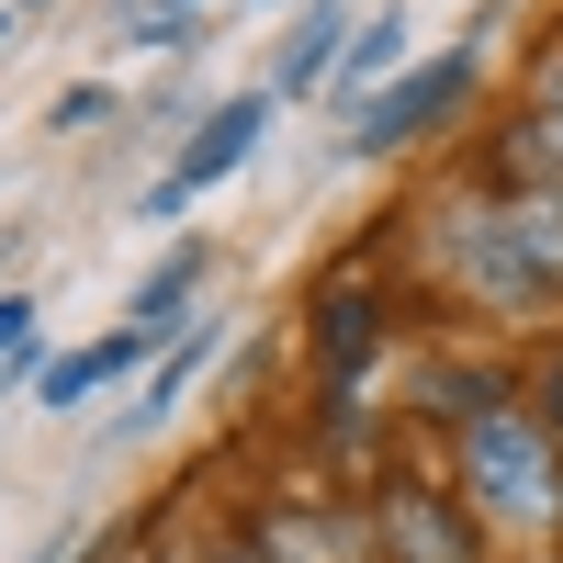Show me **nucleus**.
I'll return each instance as SVG.
<instances>
[{
  "label": "nucleus",
  "instance_id": "obj_3",
  "mask_svg": "<svg viewBox=\"0 0 563 563\" xmlns=\"http://www.w3.org/2000/svg\"><path fill=\"white\" fill-rule=\"evenodd\" d=\"M485 90V57L474 45H451V57H429V68H406L395 90H372L361 102V124H350V158H406V147H429V135L462 113Z\"/></svg>",
  "mask_w": 563,
  "mask_h": 563
},
{
  "label": "nucleus",
  "instance_id": "obj_5",
  "mask_svg": "<svg viewBox=\"0 0 563 563\" xmlns=\"http://www.w3.org/2000/svg\"><path fill=\"white\" fill-rule=\"evenodd\" d=\"M249 563H384V541H372L361 507H305V496H282L249 519Z\"/></svg>",
  "mask_w": 563,
  "mask_h": 563
},
{
  "label": "nucleus",
  "instance_id": "obj_8",
  "mask_svg": "<svg viewBox=\"0 0 563 563\" xmlns=\"http://www.w3.org/2000/svg\"><path fill=\"white\" fill-rule=\"evenodd\" d=\"M372 339H384V316H372V294H316V361H327V384H361V361H372Z\"/></svg>",
  "mask_w": 563,
  "mask_h": 563
},
{
  "label": "nucleus",
  "instance_id": "obj_14",
  "mask_svg": "<svg viewBox=\"0 0 563 563\" xmlns=\"http://www.w3.org/2000/svg\"><path fill=\"white\" fill-rule=\"evenodd\" d=\"M519 406H530V417H541V429L563 440V339H552V350L530 361V384H519Z\"/></svg>",
  "mask_w": 563,
  "mask_h": 563
},
{
  "label": "nucleus",
  "instance_id": "obj_1",
  "mask_svg": "<svg viewBox=\"0 0 563 563\" xmlns=\"http://www.w3.org/2000/svg\"><path fill=\"white\" fill-rule=\"evenodd\" d=\"M417 282L462 316H552V271L530 260V225H519V192L507 180H440L417 203Z\"/></svg>",
  "mask_w": 563,
  "mask_h": 563
},
{
  "label": "nucleus",
  "instance_id": "obj_17",
  "mask_svg": "<svg viewBox=\"0 0 563 563\" xmlns=\"http://www.w3.org/2000/svg\"><path fill=\"white\" fill-rule=\"evenodd\" d=\"M169 12H192V0H169Z\"/></svg>",
  "mask_w": 563,
  "mask_h": 563
},
{
  "label": "nucleus",
  "instance_id": "obj_15",
  "mask_svg": "<svg viewBox=\"0 0 563 563\" xmlns=\"http://www.w3.org/2000/svg\"><path fill=\"white\" fill-rule=\"evenodd\" d=\"M102 113H113V90H102V79H79V90H57V124H68V135H79V124H102Z\"/></svg>",
  "mask_w": 563,
  "mask_h": 563
},
{
  "label": "nucleus",
  "instance_id": "obj_11",
  "mask_svg": "<svg viewBox=\"0 0 563 563\" xmlns=\"http://www.w3.org/2000/svg\"><path fill=\"white\" fill-rule=\"evenodd\" d=\"M350 12H339V0H327V12H305V34H294V57H282V90H327V79H339V57H350Z\"/></svg>",
  "mask_w": 563,
  "mask_h": 563
},
{
  "label": "nucleus",
  "instance_id": "obj_6",
  "mask_svg": "<svg viewBox=\"0 0 563 563\" xmlns=\"http://www.w3.org/2000/svg\"><path fill=\"white\" fill-rule=\"evenodd\" d=\"M496 180H563V34L530 57V90H519V124H507Z\"/></svg>",
  "mask_w": 563,
  "mask_h": 563
},
{
  "label": "nucleus",
  "instance_id": "obj_7",
  "mask_svg": "<svg viewBox=\"0 0 563 563\" xmlns=\"http://www.w3.org/2000/svg\"><path fill=\"white\" fill-rule=\"evenodd\" d=\"M271 102H282V90H238V102H214V113L192 124V147H180V158H169V192H180V203H192V192H203V180H225V169H238V158L260 147V124H271Z\"/></svg>",
  "mask_w": 563,
  "mask_h": 563
},
{
  "label": "nucleus",
  "instance_id": "obj_9",
  "mask_svg": "<svg viewBox=\"0 0 563 563\" xmlns=\"http://www.w3.org/2000/svg\"><path fill=\"white\" fill-rule=\"evenodd\" d=\"M135 361H147V339H135V327H113V339H90V350H68V361H45V406H90V395H102V384H124V372Z\"/></svg>",
  "mask_w": 563,
  "mask_h": 563
},
{
  "label": "nucleus",
  "instance_id": "obj_10",
  "mask_svg": "<svg viewBox=\"0 0 563 563\" xmlns=\"http://www.w3.org/2000/svg\"><path fill=\"white\" fill-rule=\"evenodd\" d=\"M192 294H203V249H169L147 282H135V316L124 327H135V339H169V327L192 316Z\"/></svg>",
  "mask_w": 563,
  "mask_h": 563
},
{
  "label": "nucleus",
  "instance_id": "obj_4",
  "mask_svg": "<svg viewBox=\"0 0 563 563\" xmlns=\"http://www.w3.org/2000/svg\"><path fill=\"white\" fill-rule=\"evenodd\" d=\"M372 541H384V563H485V519L451 485H406V474L372 496Z\"/></svg>",
  "mask_w": 563,
  "mask_h": 563
},
{
  "label": "nucleus",
  "instance_id": "obj_13",
  "mask_svg": "<svg viewBox=\"0 0 563 563\" xmlns=\"http://www.w3.org/2000/svg\"><path fill=\"white\" fill-rule=\"evenodd\" d=\"M203 350H214V339H180V350L158 361V384H147V395H135V417H124V429H158V417H169L180 395H192V372H203Z\"/></svg>",
  "mask_w": 563,
  "mask_h": 563
},
{
  "label": "nucleus",
  "instance_id": "obj_16",
  "mask_svg": "<svg viewBox=\"0 0 563 563\" xmlns=\"http://www.w3.org/2000/svg\"><path fill=\"white\" fill-rule=\"evenodd\" d=\"M0 45H12V0H0Z\"/></svg>",
  "mask_w": 563,
  "mask_h": 563
},
{
  "label": "nucleus",
  "instance_id": "obj_2",
  "mask_svg": "<svg viewBox=\"0 0 563 563\" xmlns=\"http://www.w3.org/2000/svg\"><path fill=\"white\" fill-rule=\"evenodd\" d=\"M451 462H462V507H474L485 530L530 541V530L563 519V440L541 429L519 395H496V406L462 417V429H451Z\"/></svg>",
  "mask_w": 563,
  "mask_h": 563
},
{
  "label": "nucleus",
  "instance_id": "obj_12",
  "mask_svg": "<svg viewBox=\"0 0 563 563\" xmlns=\"http://www.w3.org/2000/svg\"><path fill=\"white\" fill-rule=\"evenodd\" d=\"M406 34H417L406 12H372V23L350 34V57H339V90H372V79L395 90V79H406Z\"/></svg>",
  "mask_w": 563,
  "mask_h": 563
}]
</instances>
